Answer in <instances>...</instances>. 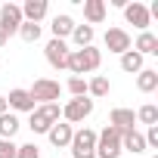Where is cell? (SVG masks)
I'll list each match as a JSON object with an SVG mask.
<instances>
[{
  "label": "cell",
  "instance_id": "5b68a950",
  "mask_svg": "<svg viewBox=\"0 0 158 158\" xmlns=\"http://www.w3.org/2000/svg\"><path fill=\"white\" fill-rule=\"evenodd\" d=\"M28 93L34 96V102L47 106V102H56V99H59L62 84H59V81H53V77H37V81H34V87H31Z\"/></svg>",
  "mask_w": 158,
  "mask_h": 158
},
{
  "label": "cell",
  "instance_id": "ffe728a7",
  "mask_svg": "<svg viewBox=\"0 0 158 158\" xmlns=\"http://www.w3.org/2000/svg\"><path fill=\"white\" fill-rule=\"evenodd\" d=\"M19 118L13 115V112H6V115H0V139H13L16 133H19Z\"/></svg>",
  "mask_w": 158,
  "mask_h": 158
},
{
  "label": "cell",
  "instance_id": "6da1fadb",
  "mask_svg": "<svg viewBox=\"0 0 158 158\" xmlns=\"http://www.w3.org/2000/svg\"><path fill=\"white\" fill-rule=\"evenodd\" d=\"M59 115H62V109H59V102H47V106H37L34 112H31V121H28V127L34 130V133H47L56 121H59Z\"/></svg>",
  "mask_w": 158,
  "mask_h": 158
},
{
  "label": "cell",
  "instance_id": "f1b7e54d",
  "mask_svg": "<svg viewBox=\"0 0 158 158\" xmlns=\"http://www.w3.org/2000/svg\"><path fill=\"white\" fill-rule=\"evenodd\" d=\"M10 112V106H6V96H0V115H6Z\"/></svg>",
  "mask_w": 158,
  "mask_h": 158
},
{
  "label": "cell",
  "instance_id": "484cf974",
  "mask_svg": "<svg viewBox=\"0 0 158 158\" xmlns=\"http://www.w3.org/2000/svg\"><path fill=\"white\" fill-rule=\"evenodd\" d=\"M65 90H68L74 99H81V96H87V81H84V77H68Z\"/></svg>",
  "mask_w": 158,
  "mask_h": 158
},
{
  "label": "cell",
  "instance_id": "8992f818",
  "mask_svg": "<svg viewBox=\"0 0 158 158\" xmlns=\"http://www.w3.org/2000/svg\"><path fill=\"white\" fill-rule=\"evenodd\" d=\"M22 10L16 6V3H3L0 6V31L6 34V40H10V34H19V28H22Z\"/></svg>",
  "mask_w": 158,
  "mask_h": 158
},
{
  "label": "cell",
  "instance_id": "d6986e66",
  "mask_svg": "<svg viewBox=\"0 0 158 158\" xmlns=\"http://www.w3.org/2000/svg\"><path fill=\"white\" fill-rule=\"evenodd\" d=\"M109 90H112V84H109L106 74H96V77H90V81H87V96L102 99V96H109Z\"/></svg>",
  "mask_w": 158,
  "mask_h": 158
},
{
  "label": "cell",
  "instance_id": "9a60e30c",
  "mask_svg": "<svg viewBox=\"0 0 158 158\" xmlns=\"http://www.w3.org/2000/svg\"><path fill=\"white\" fill-rule=\"evenodd\" d=\"M84 19L90 22V28L106 22V0H84Z\"/></svg>",
  "mask_w": 158,
  "mask_h": 158
},
{
  "label": "cell",
  "instance_id": "e0dca14e",
  "mask_svg": "<svg viewBox=\"0 0 158 158\" xmlns=\"http://www.w3.org/2000/svg\"><path fill=\"white\" fill-rule=\"evenodd\" d=\"M133 50H136L139 56H158V37H155L152 31H139Z\"/></svg>",
  "mask_w": 158,
  "mask_h": 158
},
{
  "label": "cell",
  "instance_id": "7a4b0ae2",
  "mask_svg": "<svg viewBox=\"0 0 158 158\" xmlns=\"http://www.w3.org/2000/svg\"><path fill=\"white\" fill-rule=\"evenodd\" d=\"M96 158H121V130L118 127H106L102 133H96Z\"/></svg>",
  "mask_w": 158,
  "mask_h": 158
},
{
  "label": "cell",
  "instance_id": "cb8c5ba5",
  "mask_svg": "<svg viewBox=\"0 0 158 158\" xmlns=\"http://www.w3.org/2000/svg\"><path fill=\"white\" fill-rule=\"evenodd\" d=\"M19 37H22L25 44H37V40H40V25H34V22H22Z\"/></svg>",
  "mask_w": 158,
  "mask_h": 158
},
{
  "label": "cell",
  "instance_id": "52a82bcc",
  "mask_svg": "<svg viewBox=\"0 0 158 158\" xmlns=\"http://www.w3.org/2000/svg\"><path fill=\"white\" fill-rule=\"evenodd\" d=\"M106 50L124 56L127 50H133V37H130L124 28H109V31H106Z\"/></svg>",
  "mask_w": 158,
  "mask_h": 158
},
{
  "label": "cell",
  "instance_id": "ba28073f",
  "mask_svg": "<svg viewBox=\"0 0 158 158\" xmlns=\"http://www.w3.org/2000/svg\"><path fill=\"white\" fill-rule=\"evenodd\" d=\"M68 53H71L68 44H65V40H56V37L44 47V56H47V62H50L53 68H65V65H68Z\"/></svg>",
  "mask_w": 158,
  "mask_h": 158
},
{
  "label": "cell",
  "instance_id": "44dd1931",
  "mask_svg": "<svg viewBox=\"0 0 158 158\" xmlns=\"http://www.w3.org/2000/svg\"><path fill=\"white\" fill-rule=\"evenodd\" d=\"M93 37H96V31L90 28V25H74V31H71V40L77 44V47H93Z\"/></svg>",
  "mask_w": 158,
  "mask_h": 158
},
{
  "label": "cell",
  "instance_id": "7c38bea8",
  "mask_svg": "<svg viewBox=\"0 0 158 158\" xmlns=\"http://www.w3.org/2000/svg\"><path fill=\"white\" fill-rule=\"evenodd\" d=\"M109 124L118 127L121 133H124V130H133V124H136V112H133V109H112Z\"/></svg>",
  "mask_w": 158,
  "mask_h": 158
},
{
  "label": "cell",
  "instance_id": "9c48e42d",
  "mask_svg": "<svg viewBox=\"0 0 158 158\" xmlns=\"http://www.w3.org/2000/svg\"><path fill=\"white\" fill-rule=\"evenodd\" d=\"M124 19H127V25H133V28H139V31H146L149 28V10H146V3H139V0H133V3H127L124 6Z\"/></svg>",
  "mask_w": 158,
  "mask_h": 158
},
{
  "label": "cell",
  "instance_id": "8fae6325",
  "mask_svg": "<svg viewBox=\"0 0 158 158\" xmlns=\"http://www.w3.org/2000/svg\"><path fill=\"white\" fill-rule=\"evenodd\" d=\"M19 10H22V19H25V22L40 25V19L47 16V10H50V6H47V0H25Z\"/></svg>",
  "mask_w": 158,
  "mask_h": 158
},
{
  "label": "cell",
  "instance_id": "603a6c76",
  "mask_svg": "<svg viewBox=\"0 0 158 158\" xmlns=\"http://www.w3.org/2000/svg\"><path fill=\"white\" fill-rule=\"evenodd\" d=\"M136 121H143L146 127H155V124H158V106H152V102L139 106V112H136Z\"/></svg>",
  "mask_w": 158,
  "mask_h": 158
},
{
  "label": "cell",
  "instance_id": "30bf717a",
  "mask_svg": "<svg viewBox=\"0 0 158 158\" xmlns=\"http://www.w3.org/2000/svg\"><path fill=\"white\" fill-rule=\"evenodd\" d=\"M6 106H10L13 112H28V115L37 109L34 96H31L28 90H22V87H19V90H10V96H6Z\"/></svg>",
  "mask_w": 158,
  "mask_h": 158
},
{
  "label": "cell",
  "instance_id": "3957f363",
  "mask_svg": "<svg viewBox=\"0 0 158 158\" xmlns=\"http://www.w3.org/2000/svg\"><path fill=\"white\" fill-rule=\"evenodd\" d=\"M68 146H71V158H96V130L90 127L74 130Z\"/></svg>",
  "mask_w": 158,
  "mask_h": 158
},
{
  "label": "cell",
  "instance_id": "4fadbf2b",
  "mask_svg": "<svg viewBox=\"0 0 158 158\" xmlns=\"http://www.w3.org/2000/svg\"><path fill=\"white\" fill-rule=\"evenodd\" d=\"M47 136H50V143L56 146V149H65L68 143H71V136H74V130H71V124H53L50 130H47Z\"/></svg>",
  "mask_w": 158,
  "mask_h": 158
},
{
  "label": "cell",
  "instance_id": "ac0fdd59",
  "mask_svg": "<svg viewBox=\"0 0 158 158\" xmlns=\"http://www.w3.org/2000/svg\"><path fill=\"white\" fill-rule=\"evenodd\" d=\"M136 90L139 93H155L158 90V71L155 68H143L136 74Z\"/></svg>",
  "mask_w": 158,
  "mask_h": 158
},
{
  "label": "cell",
  "instance_id": "d4e9b609",
  "mask_svg": "<svg viewBox=\"0 0 158 158\" xmlns=\"http://www.w3.org/2000/svg\"><path fill=\"white\" fill-rule=\"evenodd\" d=\"M81 53H84V65H87V71H96L99 62H102V53H99L96 47H84Z\"/></svg>",
  "mask_w": 158,
  "mask_h": 158
},
{
  "label": "cell",
  "instance_id": "7402d4cb",
  "mask_svg": "<svg viewBox=\"0 0 158 158\" xmlns=\"http://www.w3.org/2000/svg\"><path fill=\"white\" fill-rule=\"evenodd\" d=\"M121 68H124L127 74H139V71H143V56H139L136 50H127V53L121 56Z\"/></svg>",
  "mask_w": 158,
  "mask_h": 158
},
{
  "label": "cell",
  "instance_id": "277c9868",
  "mask_svg": "<svg viewBox=\"0 0 158 158\" xmlns=\"http://www.w3.org/2000/svg\"><path fill=\"white\" fill-rule=\"evenodd\" d=\"M90 115H93V99H90V96L68 99V102L62 106V118H65V124H81V121L90 118Z\"/></svg>",
  "mask_w": 158,
  "mask_h": 158
},
{
  "label": "cell",
  "instance_id": "f546056e",
  "mask_svg": "<svg viewBox=\"0 0 158 158\" xmlns=\"http://www.w3.org/2000/svg\"><path fill=\"white\" fill-rule=\"evenodd\" d=\"M3 44H6V34H3V31H0V47H3Z\"/></svg>",
  "mask_w": 158,
  "mask_h": 158
},
{
  "label": "cell",
  "instance_id": "5bb4252c",
  "mask_svg": "<svg viewBox=\"0 0 158 158\" xmlns=\"http://www.w3.org/2000/svg\"><path fill=\"white\" fill-rule=\"evenodd\" d=\"M121 152H133V155H143L146 152V139L139 130H124L121 133Z\"/></svg>",
  "mask_w": 158,
  "mask_h": 158
},
{
  "label": "cell",
  "instance_id": "83f0119b",
  "mask_svg": "<svg viewBox=\"0 0 158 158\" xmlns=\"http://www.w3.org/2000/svg\"><path fill=\"white\" fill-rule=\"evenodd\" d=\"M16 143L13 139H0V158H16Z\"/></svg>",
  "mask_w": 158,
  "mask_h": 158
},
{
  "label": "cell",
  "instance_id": "4316f807",
  "mask_svg": "<svg viewBox=\"0 0 158 158\" xmlns=\"http://www.w3.org/2000/svg\"><path fill=\"white\" fill-rule=\"evenodd\" d=\"M16 158H40V149H37L34 143H25V146L16 149Z\"/></svg>",
  "mask_w": 158,
  "mask_h": 158
},
{
  "label": "cell",
  "instance_id": "2e32d148",
  "mask_svg": "<svg viewBox=\"0 0 158 158\" xmlns=\"http://www.w3.org/2000/svg\"><path fill=\"white\" fill-rule=\"evenodd\" d=\"M50 31H53V37L56 40H65V37H71V31H74V19L71 16H53V25H50Z\"/></svg>",
  "mask_w": 158,
  "mask_h": 158
},
{
  "label": "cell",
  "instance_id": "4dcf8cb0",
  "mask_svg": "<svg viewBox=\"0 0 158 158\" xmlns=\"http://www.w3.org/2000/svg\"><path fill=\"white\" fill-rule=\"evenodd\" d=\"M152 158H158V155H152Z\"/></svg>",
  "mask_w": 158,
  "mask_h": 158
}]
</instances>
